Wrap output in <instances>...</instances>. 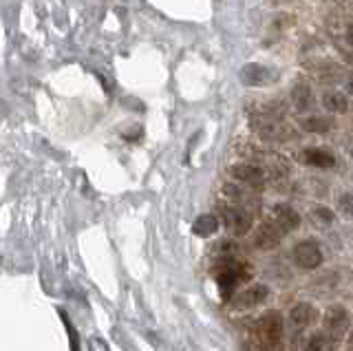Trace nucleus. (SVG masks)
Listing matches in <instances>:
<instances>
[{
  "label": "nucleus",
  "instance_id": "obj_9",
  "mask_svg": "<svg viewBox=\"0 0 353 351\" xmlns=\"http://www.w3.org/2000/svg\"><path fill=\"white\" fill-rule=\"evenodd\" d=\"M279 243H281V230H279V225L263 223L256 230V234H254V248H259L263 252L274 250Z\"/></svg>",
  "mask_w": 353,
  "mask_h": 351
},
{
  "label": "nucleus",
  "instance_id": "obj_4",
  "mask_svg": "<svg viewBox=\"0 0 353 351\" xmlns=\"http://www.w3.org/2000/svg\"><path fill=\"white\" fill-rule=\"evenodd\" d=\"M351 325V316L345 307L334 305L325 312V329L331 336H342Z\"/></svg>",
  "mask_w": 353,
  "mask_h": 351
},
{
  "label": "nucleus",
  "instance_id": "obj_16",
  "mask_svg": "<svg viewBox=\"0 0 353 351\" xmlns=\"http://www.w3.org/2000/svg\"><path fill=\"white\" fill-rule=\"evenodd\" d=\"M329 338L325 334H314L312 338H307V343L303 347V351H329Z\"/></svg>",
  "mask_w": 353,
  "mask_h": 351
},
{
  "label": "nucleus",
  "instance_id": "obj_7",
  "mask_svg": "<svg viewBox=\"0 0 353 351\" xmlns=\"http://www.w3.org/2000/svg\"><path fill=\"white\" fill-rule=\"evenodd\" d=\"M316 321V307L309 303H298L290 312V327L292 332H305V329Z\"/></svg>",
  "mask_w": 353,
  "mask_h": 351
},
{
  "label": "nucleus",
  "instance_id": "obj_3",
  "mask_svg": "<svg viewBox=\"0 0 353 351\" xmlns=\"http://www.w3.org/2000/svg\"><path fill=\"white\" fill-rule=\"evenodd\" d=\"M223 225L228 228V232L243 237L252 230V214L245 212L243 208H223Z\"/></svg>",
  "mask_w": 353,
  "mask_h": 351
},
{
  "label": "nucleus",
  "instance_id": "obj_13",
  "mask_svg": "<svg viewBox=\"0 0 353 351\" xmlns=\"http://www.w3.org/2000/svg\"><path fill=\"white\" fill-rule=\"evenodd\" d=\"M323 106L327 108L329 113H338V115H342V113H347L349 111V100L342 93H338V91H327L325 95H323Z\"/></svg>",
  "mask_w": 353,
  "mask_h": 351
},
{
  "label": "nucleus",
  "instance_id": "obj_11",
  "mask_svg": "<svg viewBox=\"0 0 353 351\" xmlns=\"http://www.w3.org/2000/svg\"><path fill=\"white\" fill-rule=\"evenodd\" d=\"M303 161L307 166H314V168H334L336 166V157L325 148H307L303 152Z\"/></svg>",
  "mask_w": 353,
  "mask_h": 351
},
{
  "label": "nucleus",
  "instance_id": "obj_5",
  "mask_svg": "<svg viewBox=\"0 0 353 351\" xmlns=\"http://www.w3.org/2000/svg\"><path fill=\"white\" fill-rule=\"evenodd\" d=\"M268 296H270L268 285H250V288L234 296V303L239 310H250V307H256L268 301Z\"/></svg>",
  "mask_w": 353,
  "mask_h": 351
},
{
  "label": "nucleus",
  "instance_id": "obj_18",
  "mask_svg": "<svg viewBox=\"0 0 353 351\" xmlns=\"http://www.w3.org/2000/svg\"><path fill=\"white\" fill-rule=\"evenodd\" d=\"M314 217L318 219V221H323V223H331V221H334V212H331L329 208H316Z\"/></svg>",
  "mask_w": 353,
  "mask_h": 351
},
{
  "label": "nucleus",
  "instance_id": "obj_6",
  "mask_svg": "<svg viewBox=\"0 0 353 351\" xmlns=\"http://www.w3.org/2000/svg\"><path fill=\"white\" fill-rule=\"evenodd\" d=\"M230 172L239 183L250 185V188H261V185L265 183L263 170L256 168V166H252V163H236V166H232Z\"/></svg>",
  "mask_w": 353,
  "mask_h": 351
},
{
  "label": "nucleus",
  "instance_id": "obj_21",
  "mask_svg": "<svg viewBox=\"0 0 353 351\" xmlns=\"http://www.w3.org/2000/svg\"><path fill=\"white\" fill-rule=\"evenodd\" d=\"M347 148H349V152H351V157H353V135L349 137V144H347Z\"/></svg>",
  "mask_w": 353,
  "mask_h": 351
},
{
  "label": "nucleus",
  "instance_id": "obj_19",
  "mask_svg": "<svg viewBox=\"0 0 353 351\" xmlns=\"http://www.w3.org/2000/svg\"><path fill=\"white\" fill-rule=\"evenodd\" d=\"M347 45L351 47V51H353V29H349L347 31Z\"/></svg>",
  "mask_w": 353,
  "mask_h": 351
},
{
  "label": "nucleus",
  "instance_id": "obj_15",
  "mask_svg": "<svg viewBox=\"0 0 353 351\" xmlns=\"http://www.w3.org/2000/svg\"><path fill=\"white\" fill-rule=\"evenodd\" d=\"M331 119L327 117H307L303 119V128L309 130V133H327V130H331Z\"/></svg>",
  "mask_w": 353,
  "mask_h": 351
},
{
  "label": "nucleus",
  "instance_id": "obj_8",
  "mask_svg": "<svg viewBox=\"0 0 353 351\" xmlns=\"http://www.w3.org/2000/svg\"><path fill=\"white\" fill-rule=\"evenodd\" d=\"M239 78L245 86H263L274 80V73L268 67H263V64H245L241 69Z\"/></svg>",
  "mask_w": 353,
  "mask_h": 351
},
{
  "label": "nucleus",
  "instance_id": "obj_17",
  "mask_svg": "<svg viewBox=\"0 0 353 351\" xmlns=\"http://www.w3.org/2000/svg\"><path fill=\"white\" fill-rule=\"evenodd\" d=\"M338 208H340V212L342 214H347L353 219V192H345L338 199Z\"/></svg>",
  "mask_w": 353,
  "mask_h": 351
},
{
  "label": "nucleus",
  "instance_id": "obj_2",
  "mask_svg": "<svg viewBox=\"0 0 353 351\" xmlns=\"http://www.w3.org/2000/svg\"><path fill=\"white\" fill-rule=\"evenodd\" d=\"M294 263L301 270H316L320 263H323V252L316 241H301L294 248Z\"/></svg>",
  "mask_w": 353,
  "mask_h": 351
},
{
  "label": "nucleus",
  "instance_id": "obj_12",
  "mask_svg": "<svg viewBox=\"0 0 353 351\" xmlns=\"http://www.w3.org/2000/svg\"><path fill=\"white\" fill-rule=\"evenodd\" d=\"M292 102L296 106V111H301V113L309 111V108L314 106V93H312V89L305 86V84L294 86V89H292Z\"/></svg>",
  "mask_w": 353,
  "mask_h": 351
},
{
  "label": "nucleus",
  "instance_id": "obj_1",
  "mask_svg": "<svg viewBox=\"0 0 353 351\" xmlns=\"http://www.w3.org/2000/svg\"><path fill=\"white\" fill-rule=\"evenodd\" d=\"M256 338L263 351H283V316L279 312H268L259 318Z\"/></svg>",
  "mask_w": 353,
  "mask_h": 351
},
{
  "label": "nucleus",
  "instance_id": "obj_10",
  "mask_svg": "<svg viewBox=\"0 0 353 351\" xmlns=\"http://www.w3.org/2000/svg\"><path fill=\"white\" fill-rule=\"evenodd\" d=\"M274 217H276V225H279V230H283V232H292V230H296L298 225H301V214L287 203L276 205Z\"/></svg>",
  "mask_w": 353,
  "mask_h": 351
},
{
  "label": "nucleus",
  "instance_id": "obj_14",
  "mask_svg": "<svg viewBox=\"0 0 353 351\" xmlns=\"http://www.w3.org/2000/svg\"><path fill=\"white\" fill-rule=\"evenodd\" d=\"M192 230H194V234H199V237H212L219 230V219L214 214H201L194 221Z\"/></svg>",
  "mask_w": 353,
  "mask_h": 351
},
{
  "label": "nucleus",
  "instance_id": "obj_20",
  "mask_svg": "<svg viewBox=\"0 0 353 351\" xmlns=\"http://www.w3.org/2000/svg\"><path fill=\"white\" fill-rule=\"evenodd\" d=\"M347 91L353 95V75H351V78H349V82H347Z\"/></svg>",
  "mask_w": 353,
  "mask_h": 351
}]
</instances>
